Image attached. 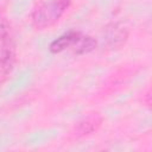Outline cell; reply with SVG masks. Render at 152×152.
I'll list each match as a JSON object with an SVG mask.
<instances>
[{
	"mask_svg": "<svg viewBox=\"0 0 152 152\" xmlns=\"http://www.w3.org/2000/svg\"><path fill=\"white\" fill-rule=\"evenodd\" d=\"M71 0H50L39 5L31 15L33 27L43 30L55 25L69 8Z\"/></svg>",
	"mask_w": 152,
	"mask_h": 152,
	"instance_id": "1",
	"label": "cell"
},
{
	"mask_svg": "<svg viewBox=\"0 0 152 152\" xmlns=\"http://www.w3.org/2000/svg\"><path fill=\"white\" fill-rule=\"evenodd\" d=\"M127 37H128V32L126 27L122 26L121 24H116V23L110 24L104 30V39L107 44L113 49H116L122 44H125Z\"/></svg>",
	"mask_w": 152,
	"mask_h": 152,
	"instance_id": "2",
	"label": "cell"
},
{
	"mask_svg": "<svg viewBox=\"0 0 152 152\" xmlns=\"http://www.w3.org/2000/svg\"><path fill=\"white\" fill-rule=\"evenodd\" d=\"M81 36H82V33L78 31H69V32L59 36L55 40H52L49 49L52 53H59L69 48H72L76 44V42L80 39Z\"/></svg>",
	"mask_w": 152,
	"mask_h": 152,
	"instance_id": "3",
	"label": "cell"
},
{
	"mask_svg": "<svg viewBox=\"0 0 152 152\" xmlns=\"http://www.w3.org/2000/svg\"><path fill=\"white\" fill-rule=\"evenodd\" d=\"M8 39L10 37L4 40V46L0 51V71L4 75H7L12 70L15 61L14 45Z\"/></svg>",
	"mask_w": 152,
	"mask_h": 152,
	"instance_id": "4",
	"label": "cell"
},
{
	"mask_svg": "<svg viewBox=\"0 0 152 152\" xmlns=\"http://www.w3.org/2000/svg\"><path fill=\"white\" fill-rule=\"evenodd\" d=\"M102 122V118L99 114H93L89 115L84 119H82L81 121L77 122L75 131L77 135H87V134H91L93 132H95L100 125Z\"/></svg>",
	"mask_w": 152,
	"mask_h": 152,
	"instance_id": "5",
	"label": "cell"
},
{
	"mask_svg": "<svg viewBox=\"0 0 152 152\" xmlns=\"http://www.w3.org/2000/svg\"><path fill=\"white\" fill-rule=\"evenodd\" d=\"M97 46V42L90 37V36H81L80 39L76 42V44L72 46L74 48V52L77 55H84V53H89L91 51H94Z\"/></svg>",
	"mask_w": 152,
	"mask_h": 152,
	"instance_id": "6",
	"label": "cell"
},
{
	"mask_svg": "<svg viewBox=\"0 0 152 152\" xmlns=\"http://www.w3.org/2000/svg\"><path fill=\"white\" fill-rule=\"evenodd\" d=\"M10 37V24L6 20V18L0 17V39L5 40Z\"/></svg>",
	"mask_w": 152,
	"mask_h": 152,
	"instance_id": "7",
	"label": "cell"
}]
</instances>
